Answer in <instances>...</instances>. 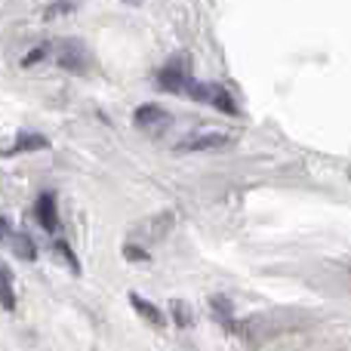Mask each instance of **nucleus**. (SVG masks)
<instances>
[{
    "instance_id": "nucleus-1",
    "label": "nucleus",
    "mask_w": 351,
    "mask_h": 351,
    "mask_svg": "<svg viewBox=\"0 0 351 351\" xmlns=\"http://www.w3.org/2000/svg\"><path fill=\"white\" fill-rule=\"evenodd\" d=\"M49 56L56 59V65L71 74H86L93 68V53L80 37H62V40L49 43Z\"/></svg>"
},
{
    "instance_id": "nucleus-2",
    "label": "nucleus",
    "mask_w": 351,
    "mask_h": 351,
    "mask_svg": "<svg viewBox=\"0 0 351 351\" xmlns=\"http://www.w3.org/2000/svg\"><path fill=\"white\" fill-rule=\"evenodd\" d=\"M185 93L194 102H206V105H213V108H219L222 114H237L234 99H231V93L225 90L222 84H200V80H191Z\"/></svg>"
},
{
    "instance_id": "nucleus-3",
    "label": "nucleus",
    "mask_w": 351,
    "mask_h": 351,
    "mask_svg": "<svg viewBox=\"0 0 351 351\" xmlns=\"http://www.w3.org/2000/svg\"><path fill=\"white\" fill-rule=\"evenodd\" d=\"M154 80H158V86L160 90H167V93H185L188 84H191L194 77L188 74V62L176 56V59H170L164 68H160Z\"/></svg>"
},
{
    "instance_id": "nucleus-4",
    "label": "nucleus",
    "mask_w": 351,
    "mask_h": 351,
    "mask_svg": "<svg viewBox=\"0 0 351 351\" xmlns=\"http://www.w3.org/2000/svg\"><path fill=\"white\" fill-rule=\"evenodd\" d=\"M133 121H136V127L145 130V133H164V130L173 123V114L164 108V105L148 102V105H139V108H136Z\"/></svg>"
},
{
    "instance_id": "nucleus-5",
    "label": "nucleus",
    "mask_w": 351,
    "mask_h": 351,
    "mask_svg": "<svg viewBox=\"0 0 351 351\" xmlns=\"http://www.w3.org/2000/svg\"><path fill=\"white\" fill-rule=\"evenodd\" d=\"M231 142H234V136L228 133H197V136H188V139H182L179 152H210V148H228Z\"/></svg>"
},
{
    "instance_id": "nucleus-6",
    "label": "nucleus",
    "mask_w": 351,
    "mask_h": 351,
    "mask_svg": "<svg viewBox=\"0 0 351 351\" xmlns=\"http://www.w3.org/2000/svg\"><path fill=\"white\" fill-rule=\"evenodd\" d=\"M34 216H37V222L49 231V234H56V231H59V210H56V194L53 191H43L40 197H37Z\"/></svg>"
},
{
    "instance_id": "nucleus-7",
    "label": "nucleus",
    "mask_w": 351,
    "mask_h": 351,
    "mask_svg": "<svg viewBox=\"0 0 351 351\" xmlns=\"http://www.w3.org/2000/svg\"><path fill=\"white\" fill-rule=\"evenodd\" d=\"M49 148V139L40 133H31V130H22L16 136V145L6 148V154H22V152H47Z\"/></svg>"
},
{
    "instance_id": "nucleus-8",
    "label": "nucleus",
    "mask_w": 351,
    "mask_h": 351,
    "mask_svg": "<svg viewBox=\"0 0 351 351\" xmlns=\"http://www.w3.org/2000/svg\"><path fill=\"white\" fill-rule=\"evenodd\" d=\"M130 305H133L136 311H139L142 317H145L148 324H154V327H164L167 324V317H164V311L158 308L154 302H148L145 296H139V293H130Z\"/></svg>"
},
{
    "instance_id": "nucleus-9",
    "label": "nucleus",
    "mask_w": 351,
    "mask_h": 351,
    "mask_svg": "<svg viewBox=\"0 0 351 351\" xmlns=\"http://www.w3.org/2000/svg\"><path fill=\"white\" fill-rule=\"evenodd\" d=\"M210 308H213V317H216L222 327L237 330V324H234V308H231V302H228L225 296H210Z\"/></svg>"
},
{
    "instance_id": "nucleus-10",
    "label": "nucleus",
    "mask_w": 351,
    "mask_h": 351,
    "mask_svg": "<svg viewBox=\"0 0 351 351\" xmlns=\"http://www.w3.org/2000/svg\"><path fill=\"white\" fill-rule=\"evenodd\" d=\"M10 243H12V253H16L19 259H37V247H34L28 231H16V234L10 231Z\"/></svg>"
},
{
    "instance_id": "nucleus-11",
    "label": "nucleus",
    "mask_w": 351,
    "mask_h": 351,
    "mask_svg": "<svg viewBox=\"0 0 351 351\" xmlns=\"http://www.w3.org/2000/svg\"><path fill=\"white\" fill-rule=\"evenodd\" d=\"M0 305L6 311L16 308V287H12V271L6 265H0Z\"/></svg>"
},
{
    "instance_id": "nucleus-12",
    "label": "nucleus",
    "mask_w": 351,
    "mask_h": 351,
    "mask_svg": "<svg viewBox=\"0 0 351 351\" xmlns=\"http://www.w3.org/2000/svg\"><path fill=\"white\" fill-rule=\"evenodd\" d=\"M173 219H176V213L173 210H167V213H160L158 219H148V228H145V234H148V241H160V237L167 234V231L173 228Z\"/></svg>"
},
{
    "instance_id": "nucleus-13",
    "label": "nucleus",
    "mask_w": 351,
    "mask_h": 351,
    "mask_svg": "<svg viewBox=\"0 0 351 351\" xmlns=\"http://www.w3.org/2000/svg\"><path fill=\"white\" fill-rule=\"evenodd\" d=\"M170 315H173V324H179V327H191V324H194L191 305L182 302V299H173V302H170Z\"/></svg>"
},
{
    "instance_id": "nucleus-14",
    "label": "nucleus",
    "mask_w": 351,
    "mask_h": 351,
    "mask_svg": "<svg viewBox=\"0 0 351 351\" xmlns=\"http://www.w3.org/2000/svg\"><path fill=\"white\" fill-rule=\"evenodd\" d=\"M53 253H59L62 259H65L68 265H71V271H74V274H80V262H77V256L71 253V247H68L65 241H56V243H53Z\"/></svg>"
},
{
    "instance_id": "nucleus-15",
    "label": "nucleus",
    "mask_w": 351,
    "mask_h": 351,
    "mask_svg": "<svg viewBox=\"0 0 351 351\" xmlns=\"http://www.w3.org/2000/svg\"><path fill=\"white\" fill-rule=\"evenodd\" d=\"M47 56H49V43H40V47L34 49V53H28V56H25V59H22V65H25V68H31V65H37V62H40V59H47Z\"/></svg>"
},
{
    "instance_id": "nucleus-16",
    "label": "nucleus",
    "mask_w": 351,
    "mask_h": 351,
    "mask_svg": "<svg viewBox=\"0 0 351 351\" xmlns=\"http://www.w3.org/2000/svg\"><path fill=\"white\" fill-rule=\"evenodd\" d=\"M123 256H127L130 262H148V253L145 250H139L136 243H127V247H123Z\"/></svg>"
},
{
    "instance_id": "nucleus-17",
    "label": "nucleus",
    "mask_w": 351,
    "mask_h": 351,
    "mask_svg": "<svg viewBox=\"0 0 351 351\" xmlns=\"http://www.w3.org/2000/svg\"><path fill=\"white\" fill-rule=\"evenodd\" d=\"M65 12H74V3H56V6H47L43 16L47 19H56V16H65Z\"/></svg>"
},
{
    "instance_id": "nucleus-18",
    "label": "nucleus",
    "mask_w": 351,
    "mask_h": 351,
    "mask_svg": "<svg viewBox=\"0 0 351 351\" xmlns=\"http://www.w3.org/2000/svg\"><path fill=\"white\" fill-rule=\"evenodd\" d=\"M6 234H10V222L0 216V237H6Z\"/></svg>"
}]
</instances>
